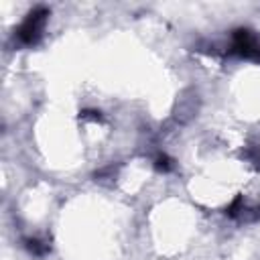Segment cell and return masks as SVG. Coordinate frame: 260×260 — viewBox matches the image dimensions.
Listing matches in <instances>:
<instances>
[{
	"instance_id": "52a82bcc",
	"label": "cell",
	"mask_w": 260,
	"mask_h": 260,
	"mask_svg": "<svg viewBox=\"0 0 260 260\" xmlns=\"http://www.w3.org/2000/svg\"><path fill=\"white\" fill-rule=\"evenodd\" d=\"M79 118L81 120H91V122H102L104 120L100 110H83V112H79Z\"/></svg>"
},
{
	"instance_id": "5b68a950",
	"label": "cell",
	"mask_w": 260,
	"mask_h": 260,
	"mask_svg": "<svg viewBox=\"0 0 260 260\" xmlns=\"http://www.w3.org/2000/svg\"><path fill=\"white\" fill-rule=\"evenodd\" d=\"M154 169L160 171V173H169V171L175 169V160H173L171 156H167L165 152H160V154H156V158H154Z\"/></svg>"
},
{
	"instance_id": "277c9868",
	"label": "cell",
	"mask_w": 260,
	"mask_h": 260,
	"mask_svg": "<svg viewBox=\"0 0 260 260\" xmlns=\"http://www.w3.org/2000/svg\"><path fill=\"white\" fill-rule=\"evenodd\" d=\"M244 207H246V203H244V195H236V199L225 207V215L232 217V219H238L240 213L244 211Z\"/></svg>"
},
{
	"instance_id": "6da1fadb",
	"label": "cell",
	"mask_w": 260,
	"mask_h": 260,
	"mask_svg": "<svg viewBox=\"0 0 260 260\" xmlns=\"http://www.w3.org/2000/svg\"><path fill=\"white\" fill-rule=\"evenodd\" d=\"M49 8L47 6H35L32 10H28V14L24 16V20L16 26L14 30V39L24 45V47H32L43 39L45 32V24L49 20Z\"/></svg>"
},
{
	"instance_id": "3957f363",
	"label": "cell",
	"mask_w": 260,
	"mask_h": 260,
	"mask_svg": "<svg viewBox=\"0 0 260 260\" xmlns=\"http://www.w3.org/2000/svg\"><path fill=\"white\" fill-rule=\"evenodd\" d=\"M24 248L32 256H45V254L51 252V246L45 240H39V238H24Z\"/></svg>"
},
{
	"instance_id": "7a4b0ae2",
	"label": "cell",
	"mask_w": 260,
	"mask_h": 260,
	"mask_svg": "<svg viewBox=\"0 0 260 260\" xmlns=\"http://www.w3.org/2000/svg\"><path fill=\"white\" fill-rule=\"evenodd\" d=\"M228 53L260 63V41L250 28H236L232 32V43H230Z\"/></svg>"
},
{
	"instance_id": "8992f818",
	"label": "cell",
	"mask_w": 260,
	"mask_h": 260,
	"mask_svg": "<svg viewBox=\"0 0 260 260\" xmlns=\"http://www.w3.org/2000/svg\"><path fill=\"white\" fill-rule=\"evenodd\" d=\"M244 156L260 171V144H254V146H250V148H246L244 150Z\"/></svg>"
}]
</instances>
